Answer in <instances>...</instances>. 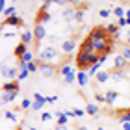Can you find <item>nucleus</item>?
<instances>
[{
	"mask_svg": "<svg viewBox=\"0 0 130 130\" xmlns=\"http://www.w3.org/2000/svg\"><path fill=\"white\" fill-rule=\"evenodd\" d=\"M39 61L41 63H50V65H56L61 61V54L58 52L56 46H45V48L39 50Z\"/></svg>",
	"mask_w": 130,
	"mask_h": 130,
	"instance_id": "1",
	"label": "nucleus"
},
{
	"mask_svg": "<svg viewBox=\"0 0 130 130\" xmlns=\"http://www.w3.org/2000/svg\"><path fill=\"white\" fill-rule=\"evenodd\" d=\"M100 54H87V52H78L76 54V67L78 71H87V67H93L95 63H99Z\"/></svg>",
	"mask_w": 130,
	"mask_h": 130,
	"instance_id": "2",
	"label": "nucleus"
},
{
	"mask_svg": "<svg viewBox=\"0 0 130 130\" xmlns=\"http://www.w3.org/2000/svg\"><path fill=\"white\" fill-rule=\"evenodd\" d=\"M0 73H2V78L4 80H9V82H13V80H19V74H21V69L19 67H8V65H2V69H0Z\"/></svg>",
	"mask_w": 130,
	"mask_h": 130,
	"instance_id": "3",
	"label": "nucleus"
},
{
	"mask_svg": "<svg viewBox=\"0 0 130 130\" xmlns=\"http://www.w3.org/2000/svg\"><path fill=\"white\" fill-rule=\"evenodd\" d=\"M39 73L45 76V78H54V76L60 73L56 65H50V63H41L39 61Z\"/></svg>",
	"mask_w": 130,
	"mask_h": 130,
	"instance_id": "4",
	"label": "nucleus"
},
{
	"mask_svg": "<svg viewBox=\"0 0 130 130\" xmlns=\"http://www.w3.org/2000/svg\"><path fill=\"white\" fill-rule=\"evenodd\" d=\"M34 35H35V45H41V41H43L45 37H48V35H46V30H45V24H35L34 26Z\"/></svg>",
	"mask_w": 130,
	"mask_h": 130,
	"instance_id": "5",
	"label": "nucleus"
},
{
	"mask_svg": "<svg viewBox=\"0 0 130 130\" xmlns=\"http://www.w3.org/2000/svg\"><path fill=\"white\" fill-rule=\"evenodd\" d=\"M60 48H61V52H63L65 56H69L71 52L76 48V41H74L73 37H67V39H63V43H61Z\"/></svg>",
	"mask_w": 130,
	"mask_h": 130,
	"instance_id": "6",
	"label": "nucleus"
},
{
	"mask_svg": "<svg viewBox=\"0 0 130 130\" xmlns=\"http://www.w3.org/2000/svg\"><path fill=\"white\" fill-rule=\"evenodd\" d=\"M22 24H24V21L21 19V17H9V19H4V22H2V26H9V28H21Z\"/></svg>",
	"mask_w": 130,
	"mask_h": 130,
	"instance_id": "7",
	"label": "nucleus"
},
{
	"mask_svg": "<svg viewBox=\"0 0 130 130\" xmlns=\"http://www.w3.org/2000/svg\"><path fill=\"white\" fill-rule=\"evenodd\" d=\"M128 61L123 58V54H117L115 58H113V69H117V71H128Z\"/></svg>",
	"mask_w": 130,
	"mask_h": 130,
	"instance_id": "8",
	"label": "nucleus"
},
{
	"mask_svg": "<svg viewBox=\"0 0 130 130\" xmlns=\"http://www.w3.org/2000/svg\"><path fill=\"white\" fill-rule=\"evenodd\" d=\"M32 100H34L32 110H34V111H39L41 108H43V104L46 102V97H43L41 93H34V95H32Z\"/></svg>",
	"mask_w": 130,
	"mask_h": 130,
	"instance_id": "9",
	"label": "nucleus"
},
{
	"mask_svg": "<svg viewBox=\"0 0 130 130\" xmlns=\"http://www.w3.org/2000/svg\"><path fill=\"white\" fill-rule=\"evenodd\" d=\"M61 15H63L65 22H71V24H73V22L76 21V8H73V6H71V8H65Z\"/></svg>",
	"mask_w": 130,
	"mask_h": 130,
	"instance_id": "10",
	"label": "nucleus"
},
{
	"mask_svg": "<svg viewBox=\"0 0 130 130\" xmlns=\"http://www.w3.org/2000/svg\"><path fill=\"white\" fill-rule=\"evenodd\" d=\"M21 43H24L26 46H30L32 43H35V35H34V32H30V30H22V34H21Z\"/></svg>",
	"mask_w": 130,
	"mask_h": 130,
	"instance_id": "11",
	"label": "nucleus"
},
{
	"mask_svg": "<svg viewBox=\"0 0 130 130\" xmlns=\"http://www.w3.org/2000/svg\"><path fill=\"white\" fill-rule=\"evenodd\" d=\"M80 52H87V54H95V45L89 37H86L80 45Z\"/></svg>",
	"mask_w": 130,
	"mask_h": 130,
	"instance_id": "12",
	"label": "nucleus"
},
{
	"mask_svg": "<svg viewBox=\"0 0 130 130\" xmlns=\"http://www.w3.org/2000/svg\"><path fill=\"white\" fill-rule=\"evenodd\" d=\"M2 91H6V93H19V80L4 82L2 84Z\"/></svg>",
	"mask_w": 130,
	"mask_h": 130,
	"instance_id": "13",
	"label": "nucleus"
},
{
	"mask_svg": "<svg viewBox=\"0 0 130 130\" xmlns=\"http://www.w3.org/2000/svg\"><path fill=\"white\" fill-rule=\"evenodd\" d=\"M110 76H111L115 82H123V80L128 78V71H117V69H111V71H110Z\"/></svg>",
	"mask_w": 130,
	"mask_h": 130,
	"instance_id": "14",
	"label": "nucleus"
},
{
	"mask_svg": "<svg viewBox=\"0 0 130 130\" xmlns=\"http://www.w3.org/2000/svg\"><path fill=\"white\" fill-rule=\"evenodd\" d=\"M106 95V104H110V106H115V102L119 100V91H113V89H110V91H106L104 93Z\"/></svg>",
	"mask_w": 130,
	"mask_h": 130,
	"instance_id": "15",
	"label": "nucleus"
},
{
	"mask_svg": "<svg viewBox=\"0 0 130 130\" xmlns=\"http://www.w3.org/2000/svg\"><path fill=\"white\" fill-rule=\"evenodd\" d=\"M17 111H21V110H4V119H8V121H13V125H19V115H17Z\"/></svg>",
	"mask_w": 130,
	"mask_h": 130,
	"instance_id": "16",
	"label": "nucleus"
},
{
	"mask_svg": "<svg viewBox=\"0 0 130 130\" xmlns=\"http://www.w3.org/2000/svg\"><path fill=\"white\" fill-rule=\"evenodd\" d=\"M50 19H52V17H50V13H48V11H43V9H39L37 17H35V24H43V22H48Z\"/></svg>",
	"mask_w": 130,
	"mask_h": 130,
	"instance_id": "17",
	"label": "nucleus"
},
{
	"mask_svg": "<svg viewBox=\"0 0 130 130\" xmlns=\"http://www.w3.org/2000/svg\"><path fill=\"white\" fill-rule=\"evenodd\" d=\"M26 52H28V46H26L24 43H19V45H17L15 48H13V56H15V58H19V60H21V58L24 56Z\"/></svg>",
	"mask_w": 130,
	"mask_h": 130,
	"instance_id": "18",
	"label": "nucleus"
},
{
	"mask_svg": "<svg viewBox=\"0 0 130 130\" xmlns=\"http://www.w3.org/2000/svg\"><path fill=\"white\" fill-rule=\"evenodd\" d=\"M87 78H89L87 71H78V74H76V82H78V86H80V87L87 86Z\"/></svg>",
	"mask_w": 130,
	"mask_h": 130,
	"instance_id": "19",
	"label": "nucleus"
},
{
	"mask_svg": "<svg viewBox=\"0 0 130 130\" xmlns=\"http://www.w3.org/2000/svg\"><path fill=\"white\" fill-rule=\"evenodd\" d=\"M86 113L91 117H99V106L95 102H87L86 104Z\"/></svg>",
	"mask_w": 130,
	"mask_h": 130,
	"instance_id": "20",
	"label": "nucleus"
},
{
	"mask_svg": "<svg viewBox=\"0 0 130 130\" xmlns=\"http://www.w3.org/2000/svg\"><path fill=\"white\" fill-rule=\"evenodd\" d=\"M95 78H97V84H106V82H108L111 76H110V71H100Z\"/></svg>",
	"mask_w": 130,
	"mask_h": 130,
	"instance_id": "21",
	"label": "nucleus"
},
{
	"mask_svg": "<svg viewBox=\"0 0 130 130\" xmlns=\"http://www.w3.org/2000/svg\"><path fill=\"white\" fill-rule=\"evenodd\" d=\"M19 95V93H6V91H2V99H0V102L2 104H8V102H13L15 100V97Z\"/></svg>",
	"mask_w": 130,
	"mask_h": 130,
	"instance_id": "22",
	"label": "nucleus"
},
{
	"mask_svg": "<svg viewBox=\"0 0 130 130\" xmlns=\"http://www.w3.org/2000/svg\"><path fill=\"white\" fill-rule=\"evenodd\" d=\"M54 117L58 119V125H67V123H69V117L65 115V110H61V111H56V113H54Z\"/></svg>",
	"mask_w": 130,
	"mask_h": 130,
	"instance_id": "23",
	"label": "nucleus"
},
{
	"mask_svg": "<svg viewBox=\"0 0 130 130\" xmlns=\"http://www.w3.org/2000/svg\"><path fill=\"white\" fill-rule=\"evenodd\" d=\"M71 73H74L73 65H69V63H63V65H61V69H60V74H61L63 78H65V76H69Z\"/></svg>",
	"mask_w": 130,
	"mask_h": 130,
	"instance_id": "24",
	"label": "nucleus"
},
{
	"mask_svg": "<svg viewBox=\"0 0 130 130\" xmlns=\"http://www.w3.org/2000/svg\"><path fill=\"white\" fill-rule=\"evenodd\" d=\"M111 13H113L117 19H125V17H126V9L121 8V6H117V8H113V11H111Z\"/></svg>",
	"mask_w": 130,
	"mask_h": 130,
	"instance_id": "25",
	"label": "nucleus"
},
{
	"mask_svg": "<svg viewBox=\"0 0 130 130\" xmlns=\"http://www.w3.org/2000/svg\"><path fill=\"white\" fill-rule=\"evenodd\" d=\"M2 15H4V19H9V17H15V15H17V8H15V6H9V8L6 9Z\"/></svg>",
	"mask_w": 130,
	"mask_h": 130,
	"instance_id": "26",
	"label": "nucleus"
},
{
	"mask_svg": "<svg viewBox=\"0 0 130 130\" xmlns=\"http://www.w3.org/2000/svg\"><path fill=\"white\" fill-rule=\"evenodd\" d=\"M84 21H86V11H82V9H76V24H84Z\"/></svg>",
	"mask_w": 130,
	"mask_h": 130,
	"instance_id": "27",
	"label": "nucleus"
},
{
	"mask_svg": "<svg viewBox=\"0 0 130 130\" xmlns=\"http://www.w3.org/2000/svg\"><path fill=\"white\" fill-rule=\"evenodd\" d=\"M99 73H100V63H95L93 67L87 69V74H89V76H97Z\"/></svg>",
	"mask_w": 130,
	"mask_h": 130,
	"instance_id": "28",
	"label": "nucleus"
},
{
	"mask_svg": "<svg viewBox=\"0 0 130 130\" xmlns=\"http://www.w3.org/2000/svg\"><path fill=\"white\" fill-rule=\"evenodd\" d=\"M119 30H121V28L117 26V24H108V26H106V32H108V34L111 35V37H113V35H115L117 32H119Z\"/></svg>",
	"mask_w": 130,
	"mask_h": 130,
	"instance_id": "29",
	"label": "nucleus"
},
{
	"mask_svg": "<svg viewBox=\"0 0 130 130\" xmlns=\"http://www.w3.org/2000/svg\"><path fill=\"white\" fill-rule=\"evenodd\" d=\"M19 61H21V63H30V61H34V52H30V50H28V52H26V54L21 58Z\"/></svg>",
	"mask_w": 130,
	"mask_h": 130,
	"instance_id": "30",
	"label": "nucleus"
},
{
	"mask_svg": "<svg viewBox=\"0 0 130 130\" xmlns=\"http://www.w3.org/2000/svg\"><path fill=\"white\" fill-rule=\"evenodd\" d=\"M26 69L30 71V73H39V63L37 61H30V63H26Z\"/></svg>",
	"mask_w": 130,
	"mask_h": 130,
	"instance_id": "31",
	"label": "nucleus"
},
{
	"mask_svg": "<svg viewBox=\"0 0 130 130\" xmlns=\"http://www.w3.org/2000/svg\"><path fill=\"white\" fill-rule=\"evenodd\" d=\"M32 106H34V100H30V99H24V100L21 102V110H30Z\"/></svg>",
	"mask_w": 130,
	"mask_h": 130,
	"instance_id": "32",
	"label": "nucleus"
},
{
	"mask_svg": "<svg viewBox=\"0 0 130 130\" xmlns=\"http://www.w3.org/2000/svg\"><path fill=\"white\" fill-rule=\"evenodd\" d=\"M76 74H78V73L74 71V73H71L69 76H65V84H73V82H76Z\"/></svg>",
	"mask_w": 130,
	"mask_h": 130,
	"instance_id": "33",
	"label": "nucleus"
},
{
	"mask_svg": "<svg viewBox=\"0 0 130 130\" xmlns=\"http://www.w3.org/2000/svg\"><path fill=\"white\" fill-rule=\"evenodd\" d=\"M121 54H123V58H125V60L130 63V46H128V45L125 46V48H123V52H121Z\"/></svg>",
	"mask_w": 130,
	"mask_h": 130,
	"instance_id": "34",
	"label": "nucleus"
},
{
	"mask_svg": "<svg viewBox=\"0 0 130 130\" xmlns=\"http://www.w3.org/2000/svg\"><path fill=\"white\" fill-rule=\"evenodd\" d=\"M95 100H97L99 104H100V102L106 104V95H102V93H95Z\"/></svg>",
	"mask_w": 130,
	"mask_h": 130,
	"instance_id": "35",
	"label": "nucleus"
},
{
	"mask_svg": "<svg viewBox=\"0 0 130 130\" xmlns=\"http://www.w3.org/2000/svg\"><path fill=\"white\" fill-rule=\"evenodd\" d=\"M110 13H111V11H110V9H106V8H102V9L99 11V15L102 17V19H108V17H110Z\"/></svg>",
	"mask_w": 130,
	"mask_h": 130,
	"instance_id": "36",
	"label": "nucleus"
},
{
	"mask_svg": "<svg viewBox=\"0 0 130 130\" xmlns=\"http://www.w3.org/2000/svg\"><path fill=\"white\" fill-rule=\"evenodd\" d=\"M28 74H30V71H28V69L21 71V74H19V80H26V78H28Z\"/></svg>",
	"mask_w": 130,
	"mask_h": 130,
	"instance_id": "37",
	"label": "nucleus"
},
{
	"mask_svg": "<svg viewBox=\"0 0 130 130\" xmlns=\"http://www.w3.org/2000/svg\"><path fill=\"white\" fill-rule=\"evenodd\" d=\"M117 26H119V28H125V26H128L126 17H125V19H119V21H117Z\"/></svg>",
	"mask_w": 130,
	"mask_h": 130,
	"instance_id": "38",
	"label": "nucleus"
},
{
	"mask_svg": "<svg viewBox=\"0 0 130 130\" xmlns=\"http://www.w3.org/2000/svg\"><path fill=\"white\" fill-rule=\"evenodd\" d=\"M73 111H74V117H84L86 115V110H80V108H76Z\"/></svg>",
	"mask_w": 130,
	"mask_h": 130,
	"instance_id": "39",
	"label": "nucleus"
},
{
	"mask_svg": "<svg viewBox=\"0 0 130 130\" xmlns=\"http://www.w3.org/2000/svg\"><path fill=\"white\" fill-rule=\"evenodd\" d=\"M50 119H52V115L48 111H43V113H41V121H50Z\"/></svg>",
	"mask_w": 130,
	"mask_h": 130,
	"instance_id": "40",
	"label": "nucleus"
},
{
	"mask_svg": "<svg viewBox=\"0 0 130 130\" xmlns=\"http://www.w3.org/2000/svg\"><path fill=\"white\" fill-rule=\"evenodd\" d=\"M50 4H52V2H43V4H41V8H39V9H43V11H48Z\"/></svg>",
	"mask_w": 130,
	"mask_h": 130,
	"instance_id": "41",
	"label": "nucleus"
},
{
	"mask_svg": "<svg viewBox=\"0 0 130 130\" xmlns=\"http://www.w3.org/2000/svg\"><path fill=\"white\" fill-rule=\"evenodd\" d=\"M108 56H110V54H100V58H99V63L102 65V63H104L106 60H108Z\"/></svg>",
	"mask_w": 130,
	"mask_h": 130,
	"instance_id": "42",
	"label": "nucleus"
},
{
	"mask_svg": "<svg viewBox=\"0 0 130 130\" xmlns=\"http://www.w3.org/2000/svg\"><path fill=\"white\" fill-rule=\"evenodd\" d=\"M46 102H50V104L58 102V95H54V97H48V99H46Z\"/></svg>",
	"mask_w": 130,
	"mask_h": 130,
	"instance_id": "43",
	"label": "nucleus"
},
{
	"mask_svg": "<svg viewBox=\"0 0 130 130\" xmlns=\"http://www.w3.org/2000/svg\"><path fill=\"white\" fill-rule=\"evenodd\" d=\"M121 128L123 130H130V123H121Z\"/></svg>",
	"mask_w": 130,
	"mask_h": 130,
	"instance_id": "44",
	"label": "nucleus"
},
{
	"mask_svg": "<svg viewBox=\"0 0 130 130\" xmlns=\"http://www.w3.org/2000/svg\"><path fill=\"white\" fill-rule=\"evenodd\" d=\"M56 130H69L67 125H56Z\"/></svg>",
	"mask_w": 130,
	"mask_h": 130,
	"instance_id": "45",
	"label": "nucleus"
},
{
	"mask_svg": "<svg viewBox=\"0 0 130 130\" xmlns=\"http://www.w3.org/2000/svg\"><path fill=\"white\" fill-rule=\"evenodd\" d=\"M126 21H128V24H130V9H126Z\"/></svg>",
	"mask_w": 130,
	"mask_h": 130,
	"instance_id": "46",
	"label": "nucleus"
},
{
	"mask_svg": "<svg viewBox=\"0 0 130 130\" xmlns=\"http://www.w3.org/2000/svg\"><path fill=\"white\" fill-rule=\"evenodd\" d=\"M76 130H89V128H87V126H84V125H80V126L76 128Z\"/></svg>",
	"mask_w": 130,
	"mask_h": 130,
	"instance_id": "47",
	"label": "nucleus"
},
{
	"mask_svg": "<svg viewBox=\"0 0 130 130\" xmlns=\"http://www.w3.org/2000/svg\"><path fill=\"white\" fill-rule=\"evenodd\" d=\"M126 43H128V46H130V32H128V35H126Z\"/></svg>",
	"mask_w": 130,
	"mask_h": 130,
	"instance_id": "48",
	"label": "nucleus"
},
{
	"mask_svg": "<svg viewBox=\"0 0 130 130\" xmlns=\"http://www.w3.org/2000/svg\"><path fill=\"white\" fill-rule=\"evenodd\" d=\"M97 130H106V128L104 126H97Z\"/></svg>",
	"mask_w": 130,
	"mask_h": 130,
	"instance_id": "49",
	"label": "nucleus"
},
{
	"mask_svg": "<svg viewBox=\"0 0 130 130\" xmlns=\"http://www.w3.org/2000/svg\"><path fill=\"white\" fill-rule=\"evenodd\" d=\"M30 130H37V128H35V126H30Z\"/></svg>",
	"mask_w": 130,
	"mask_h": 130,
	"instance_id": "50",
	"label": "nucleus"
},
{
	"mask_svg": "<svg viewBox=\"0 0 130 130\" xmlns=\"http://www.w3.org/2000/svg\"><path fill=\"white\" fill-rule=\"evenodd\" d=\"M128 80H130V69H128Z\"/></svg>",
	"mask_w": 130,
	"mask_h": 130,
	"instance_id": "51",
	"label": "nucleus"
},
{
	"mask_svg": "<svg viewBox=\"0 0 130 130\" xmlns=\"http://www.w3.org/2000/svg\"><path fill=\"white\" fill-rule=\"evenodd\" d=\"M128 9H130V2H128Z\"/></svg>",
	"mask_w": 130,
	"mask_h": 130,
	"instance_id": "52",
	"label": "nucleus"
},
{
	"mask_svg": "<svg viewBox=\"0 0 130 130\" xmlns=\"http://www.w3.org/2000/svg\"><path fill=\"white\" fill-rule=\"evenodd\" d=\"M17 130H22V128H17Z\"/></svg>",
	"mask_w": 130,
	"mask_h": 130,
	"instance_id": "53",
	"label": "nucleus"
}]
</instances>
